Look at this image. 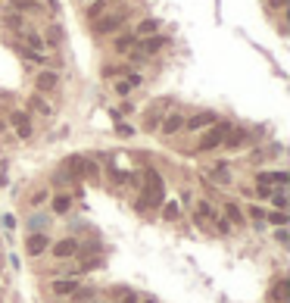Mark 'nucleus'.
<instances>
[{"instance_id":"obj_1","label":"nucleus","mask_w":290,"mask_h":303,"mask_svg":"<svg viewBox=\"0 0 290 303\" xmlns=\"http://www.w3.org/2000/svg\"><path fill=\"white\" fill-rule=\"evenodd\" d=\"M66 169H69V175H78V178H97L100 175V166L88 156H78V153L66 156Z\"/></svg>"},{"instance_id":"obj_2","label":"nucleus","mask_w":290,"mask_h":303,"mask_svg":"<svg viewBox=\"0 0 290 303\" xmlns=\"http://www.w3.org/2000/svg\"><path fill=\"white\" fill-rule=\"evenodd\" d=\"M228 131H231V122H221L218 119V125H212V128L200 138V147L197 150H216V147H221V141H225Z\"/></svg>"},{"instance_id":"obj_3","label":"nucleus","mask_w":290,"mask_h":303,"mask_svg":"<svg viewBox=\"0 0 290 303\" xmlns=\"http://www.w3.org/2000/svg\"><path fill=\"white\" fill-rule=\"evenodd\" d=\"M125 22V13H103L100 19H94V35L103 38V35H113V31L122 28Z\"/></svg>"},{"instance_id":"obj_4","label":"nucleus","mask_w":290,"mask_h":303,"mask_svg":"<svg viewBox=\"0 0 290 303\" xmlns=\"http://www.w3.org/2000/svg\"><path fill=\"white\" fill-rule=\"evenodd\" d=\"M35 88L41 91V94H47V91H56V88H59V72H53V69H41V72L35 75Z\"/></svg>"},{"instance_id":"obj_5","label":"nucleus","mask_w":290,"mask_h":303,"mask_svg":"<svg viewBox=\"0 0 290 303\" xmlns=\"http://www.w3.org/2000/svg\"><path fill=\"white\" fill-rule=\"evenodd\" d=\"M10 122H13V128L19 131L22 141L31 138V119H28V113H25V109H13V113H10Z\"/></svg>"},{"instance_id":"obj_6","label":"nucleus","mask_w":290,"mask_h":303,"mask_svg":"<svg viewBox=\"0 0 290 303\" xmlns=\"http://www.w3.org/2000/svg\"><path fill=\"white\" fill-rule=\"evenodd\" d=\"M216 122H218L216 113H197V116H191V119H184V128L187 131H203V128H209V125H216Z\"/></svg>"},{"instance_id":"obj_7","label":"nucleus","mask_w":290,"mask_h":303,"mask_svg":"<svg viewBox=\"0 0 290 303\" xmlns=\"http://www.w3.org/2000/svg\"><path fill=\"white\" fill-rule=\"evenodd\" d=\"M169 44V41L163 38V35H150V38H141V44H138V50L144 56H153V53H159V50H163Z\"/></svg>"},{"instance_id":"obj_8","label":"nucleus","mask_w":290,"mask_h":303,"mask_svg":"<svg viewBox=\"0 0 290 303\" xmlns=\"http://www.w3.org/2000/svg\"><path fill=\"white\" fill-rule=\"evenodd\" d=\"M75 253H78V241H75V238H63V241L53 244V256L56 259H69Z\"/></svg>"},{"instance_id":"obj_9","label":"nucleus","mask_w":290,"mask_h":303,"mask_svg":"<svg viewBox=\"0 0 290 303\" xmlns=\"http://www.w3.org/2000/svg\"><path fill=\"white\" fill-rule=\"evenodd\" d=\"M184 128V116L181 113H169V116H163V122H159V131L163 134H178Z\"/></svg>"},{"instance_id":"obj_10","label":"nucleus","mask_w":290,"mask_h":303,"mask_svg":"<svg viewBox=\"0 0 290 303\" xmlns=\"http://www.w3.org/2000/svg\"><path fill=\"white\" fill-rule=\"evenodd\" d=\"M25 247H28V256H41V253H44V250L50 247V238H47L44 231H41V234H28Z\"/></svg>"},{"instance_id":"obj_11","label":"nucleus","mask_w":290,"mask_h":303,"mask_svg":"<svg viewBox=\"0 0 290 303\" xmlns=\"http://www.w3.org/2000/svg\"><path fill=\"white\" fill-rule=\"evenodd\" d=\"M50 291H53V297H72V294L78 291V281L75 278H56L50 284Z\"/></svg>"},{"instance_id":"obj_12","label":"nucleus","mask_w":290,"mask_h":303,"mask_svg":"<svg viewBox=\"0 0 290 303\" xmlns=\"http://www.w3.org/2000/svg\"><path fill=\"white\" fill-rule=\"evenodd\" d=\"M243 144H246V131H243V128L228 131V134H225V141H221V147H225V150H241Z\"/></svg>"},{"instance_id":"obj_13","label":"nucleus","mask_w":290,"mask_h":303,"mask_svg":"<svg viewBox=\"0 0 290 303\" xmlns=\"http://www.w3.org/2000/svg\"><path fill=\"white\" fill-rule=\"evenodd\" d=\"M10 10L19 13V16H25V13H41V3H38V0H10Z\"/></svg>"},{"instance_id":"obj_14","label":"nucleus","mask_w":290,"mask_h":303,"mask_svg":"<svg viewBox=\"0 0 290 303\" xmlns=\"http://www.w3.org/2000/svg\"><path fill=\"white\" fill-rule=\"evenodd\" d=\"M159 31V19H141L138 28H134V38H150Z\"/></svg>"},{"instance_id":"obj_15","label":"nucleus","mask_w":290,"mask_h":303,"mask_svg":"<svg viewBox=\"0 0 290 303\" xmlns=\"http://www.w3.org/2000/svg\"><path fill=\"white\" fill-rule=\"evenodd\" d=\"M144 188L147 191H166V184H163L156 169H144Z\"/></svg>"},{"instance_id":"obj_16","label":"nucleus","mask_w":290,"mask_h":303,"mask_svg":"<svg viewBox=\"0 0 290 303\" xmlns=\"http://www.w3.org/2000/svg\"><path fill=\"white\" fill-rule=\"evenodd\" d=\"M41 38H44V47H59L63 44V28H59V25H50Z\"/></svg>"},{"instance_id":"obj_17","label":"nucleus","mask_w":290,"mask_h":303,"mask_svg":"<svg viewBox=\"0 0 290 303\" xmlns=\"http://www.w3.org/2000/svg\"><path fill=\"white\" fill-rule=\"evenodd\" d=\"M225 219H228V222H231V225H243L246 213H243V209L237 206V203H225Z\"/></svg>"},{"instance_id":"obj_18","label":"nucleus","mask_w":290,"mask_h":303,"mask_svg":"<svg viewBox=\"0 0 290 303\" xmlns=\"http://www.w3.org/2000/svg\"><path fill=\"white\" fill-rule=\"evenodd\" d=\"M287 294H290V281H287V278H281L275 288H271V300H275V303H287V300H290Z\"/></svg>"},{"instance_id":"obj_19","label":"nucleus","mask_w":290,"mask_h":303,"mask_svg":"<svg viewBox=\"0 0 290 303\" xmlns=\"http://www.w3.org/2000/svg\"><path fill=\"white\" fill-rule=\"evenodd\" d=\"M22 38H25V47H28V50H38V53H44V38H41L38 31H22Z\"/></svg>"},{"instance_id":"obj_20","label":"nucleus","mask_w":290,"mask_h":303,"mask_svg":"<svg viewBox=\"0 0 290 303\" xmlns=\"http://www.w3.org/2000/svg\"><path fill=\"white\" fill-rule=\"evenodd\" d=\"M3 25H6V28H16V31H25V16L13 13V10H6V16H3Z\"/></svg>"},{"instance_id":"obj_21","label":"nucleus","mask_w":290,"mask_h":303,"mask_svg":"<svg viewBox=\"0 0 290 303\" xmlns=\"http://www.w3.org/2000/svg\"><path fill=\"white\" fill-rule=\"evenodd\" d=\"M28 106L35 109V113H41V116H53V106H50L41 94H38V97H31V100H28Z\"/></svg>"},{"instance_id":"obj_22","label":"nucleus","mask_w":290,"mask_h":303,"mask_svg":"<svg viewBox=\"0 0 290 303\" xmlns=\"http://www.w3.org/2000/svg\"><path fill=\"white\" fill-rule=\"evenodd\" d=\"M134 41H138V38H134V35H119V38L113 41V47H116V53H128V50H131V47H134Z\"/></svg>"},{"instance_id":"obj_23","label":"nucleus","mask_w":290,"mask_h":303,"mask_svg":"<svg viewBox=\"0 0 290 303\" xmlns=\"http://www.w3.org/2000/svg\"><path fill=\"white\" fill-rule=\"evenodd\" d=\"M106 3H109V0H94V3L88 6V10H84V16H88L91 22H94V19H100V16L106 13Z\"/></svg>"},{"instance_id":"obj_24","label":"nucleus","mask_w":290,"mask_h":303,"mask_svg":"<svg viewBox=\"0 0 290 303\" xmlns=\"http://www.w3.org/2000/svg\"><path fill=\"white\" fill-rule=\"evenodd\" d=\"M69 206H72V197H69V194H56V197H53V213H56V216L69 213Z\"/></svg>"},{"instance_id":"obj_25","label":"nucleus","mask_w":290,"mask_h":303,"mask_svg":"<svg viewBox=\"0 0 290 303\" xmlns=\"http://www.w3.org/2000/svg\"><path fill=\"white\" fill-rule=\"evenodd\" d=\"M16 50H19V53H22L28 63H38V66H44V63H47V56H44V53H38V50H28L25 44H22V47H16Z\"/></svg>"},{"instance_id":"obj_26","label":"nucleus","mask_w":290,"mask_h":303,"mask_svg":"<svg viewBox=\"0 0 290 303\" xmlns=\"http://www.w3.org/2000/svg\"><path fill=\"white\" fill-rule=\"evenodd\" d=\"M271 203H275V209H287V191L284 188H278V191H271Z\"/></svg>"},{"instance_id":"obj_27","label":"nucleus","mask_w":290,"mask_h":303,"mask_svg":"<svg viewBox=\"0 0 290 303\" xmlns=\"http://www.w3.org/2000/svg\"><path fill=\"white\" fill-rule=\"evenodd\" d=\"M268 222H271V225H278V228H284V225L290 222V216L284 213V209H275V213L268 216Z\"/></svg>"},{"instance_id":"obj_28","label":"nucleus","mask_w":290,"mask_h":303,"mask_svg":"<svg viewBox=\"0 0 290 303\" xmlns=\"http://www.w3.org/2000/svg\"><path fill=\"white\" fill-rule=\"evenodd\" d=\"M271 175V181L278 184V188H287V181H290V172H284V169H275V172H268Z\"/></svg>"},{"instance_id":"obj_29","label":"nucleus","mask_w":290,"mask_h":303,"mask_svg":"<svg viewBox=\"0 0 290 303\" xmlns=\"http://www.w3.org/2000/svg\"><path fill=\"white\" fill-rule=\"evenodd\" d=\"M44 225H47V219H44V216H31V219H28V228H31V234H38L41 228H44Z\"/></svg>"},{"instance_id":"obj_30","label":"nucleus","mask_w":290,"mask_h":303,"mask_svg":"<svg viewBox=\"0 0 290 303\" xmlns=\"http://www.w3.org/2000/svg\"><path fill=\"white\" fill-rule=\"evenodd\" d=\"M163 216L166 219H178V216H181V206H178V203H166L163 206Z\"/></svg>"},{"instance_id":"obj_31","label":"nucleus","mask_w":290,"mask_h":303,"mask_svg":"<svg viewBox=\"0 0 290 303\" xmlns=\"http://www.w3.org/2000/svg\"><path fill=\"white\" fill-rule=\"evenodd\" d=\"M197 216H200V219H216V209H212L209 203H200V206H197Z\"/></svg>"},{"instance_id":"obj_32","label":"nucleus","mask_w":290,"mask_h":303,"mask_svg":"<svg viewBox=\"0 0 290 303\" xmlns=\"http://www.w3.org/2000/svg\"><path fill=\"white\" fill-rule=\"evenodd\" d=\"M212 222L218 225V231H221V234H228V231H231V222H228L225 216H216V219H212Z\"/></svg>"},{"instance_id":"obj_33","label":"nucleus","mask_w":290,"mask_h":303,"mask_svg":"<svg viewBox=\"0 0 290 303\" xmlns=\"http://www.w3.org/2000/svg\"><path fill=\"white\" fill-rule=\"evenodd\" d=\"M128 85H131V88H141V85H144V75H138V72H128Z\"/></svg>"},{"instance_id":"obj_34","label":"nucleus","mask_w":290,"mask_h":303,"mask_svg":"<svg viewBox=\"0 0 290 303\" xmlns=\"http://www.w3.org/2000/svg\"><path fill=\"white\" fill-rule=\"evenodd\" d=\"M116 131H119V134H122V138H131V134H134V128H131V125H122V122H119V125H116Z\"/></svg>"},{"instance_id":"obj_35","label":"nucleus","mask_w":290,"mask_h":303,"mask_svg":"<svg viewBox=\"0 0 290 303\" xmlns=\"http://www.w3.org/2000/svg\"><path fill=\"white\" fill-rule=\"evenodd\" d=\"M50 194H47V191H35V197H31V203H35V206H41V203H44V200H47Z\"/></svg>"},{"instance_id":"obj_36","label":"nucleus","mask_w":290,"mask_h":303,"mask_svg":"<svg viewBox=\"0 0 290 303\" xmlns=\"http://www.w3.org/2000/svg\"><path fill=\"white\" fill-rule=\"evenodd\" d=\"M271 197V184H259V200H268Z\"/></svg>"},{"instance_id":"obj_37","label":"nucleus","mask_w":290,"mask_h":303,"mask_svg":"<svg viewBox=\"0 0 290 303\" xmlns=\"http://www.w3.org/2000/svg\"><path fill=\"white\" fill-rule=\"evenodd\" d=\"M256 184H271V175L268 172H259V175H256Z\"/></svg>"},{"instance_id":"obj_38","label":"nucleus","mask_w":290,"mask_h":303,"mask_svg":"<svg viewBox=\"0 0 290 303\" xmlns=\"http://www.w3.org/2000/svg\"><path fill=\"white\" fill-rule=\"evenodd\" d=\"M116 91H119V94H128V91H131V85H128V81H116Z\"/></svg>"},{"instance_id":"obj_39","label":"nucleus","mask_w":290,"mask_h":303,"mask_svg":"<svg viewBox=\"0 0 290 303\" xmlns=\"http://www.w3.org/2000/svg\"><path fill=\"white\" fill-rule=\"evenodd\" d=\"M275 238H278V244H287V228H278Z\"/></svg>"},{"instance_id":"obj_40","label":"nucleus","mask_w":290,"mask_h":303,"mask_svg":"<svg viewBox=\"0 0 290 303\" xmlns=\"http://www.w3.org/2000/svg\"><path fill=\"white\" fill-rule=\"evenodd\" d=\"M268 6L271 10H281V6H287V0H268Z\"/></svg>"},{"instance_id":"obj_41","label":"nucleus","mask_w":290,"mask_h":303,"mask_svg":"<svg viewBox=\"0 0 290 303\" xmlns=\"http://www.w3.org/2000/svg\"><path fill=\"white\" fill-rule=\"evenodd\" d=\"M122 303H138V294H125V300Z\"/></svg>"},{"instance_id":"obj_42","label":"nucleus","mask_w":290,"mask_h":303,"mask_svg":"<svg viewBox=\"0 0 290 303\" xmlns=\"http://www.w3.org/2000/svg\"><path fill=\"white\" fill-rule=\"evenodd\" d=\"M144 303H156V300H153V297H147V300H144Z\"/></svg>"}]
</instances>
